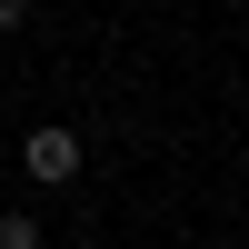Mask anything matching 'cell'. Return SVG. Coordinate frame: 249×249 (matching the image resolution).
<instances>
[{
  "instance_id": "6da1fadb",
  "label": "cell",
  "mask_w": 249,
  "mask_h": 249,
  "mask_svg": "<svg viewBox=\"0 0 249 249\" xmlns=\"http://www.w3.org/2000/svg\"><path fill=\"white\" fill-rule=\"evenodd\" d=\"M20 170H30V179H50V190H60V179L80 170V130H60V120H50V130H30V150H20Z\"/></svg>"
},
{
  "instance_id": "7a4b0ae2",
  "label": "cell",
  "mask_w": 249,
  "mask_h": 249,
  "mask_svg": "<svg viewBox=\"0 0 249 249\" xmlns=\"http://www.w3.org/2000/svg\"><path fill=\"white\" fill-rule=\"evenodd\" d=\"M0 249H40V219H20V210H10V219H0Z\"/></svg>"
},
{
  "instance_id": "3957f363",
  "label": "cell",
  "mask_w": 249,
  "mask_h": 249,
  "mask_svg": "<svg viewBox=\"0 0 249 249\" xmlns=\"http://www.w3.org/2000/svg\"><path fill=\"white\" fill-rule=\"evenodd\" d=\"M0 30H20V0H0Z\"/></svg>"
}]
</instances>
